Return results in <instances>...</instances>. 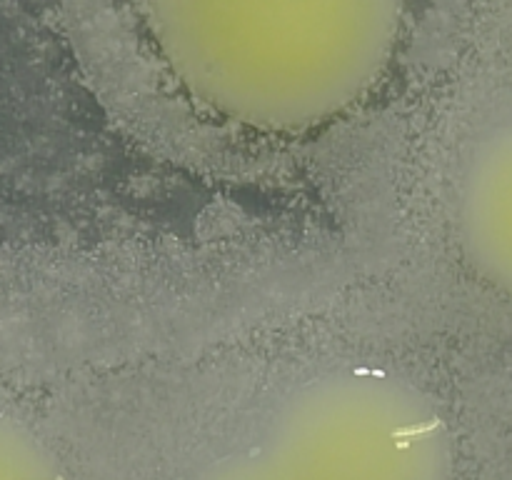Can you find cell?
<instances>
[{"instance_id":"obj_1","label":"cell","mask_w":512,"mask_h":480,"mask_svg":"<svg viewBox=\"0 0 512 480\" xmlns=\"http://www.w3.org/2000/svg\"><path fill=\"white\" fill-rule=\"evenodd\" d=\"M453 205L468 263L512 295V128L475 140L460 168Z\"/></svg>"}]
</instances>
